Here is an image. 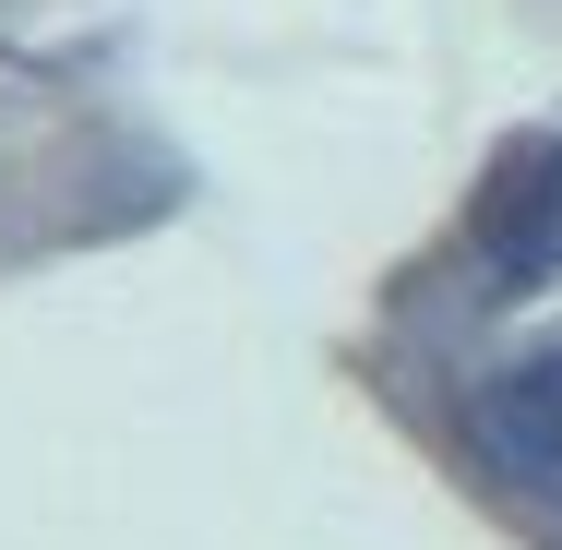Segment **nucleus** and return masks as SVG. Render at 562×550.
<instances>
[{"instance_id": "2", "label": "nucleus", "mask_w": 562, "mask_h": 550, "mask_svg": "<svg viewBox=\"0 0 562 550\" xmlns=\"http://www.w3.org/2000/svg\"><path fill=\"white\" fill-rule=\"evenodd\" d=\"M491 431H503L515 467H562V347H539L527 371L491 383Z\"/></svg>"}, {"instance_id": "1", "label": "nucleus", "mask_w": 562, "mask_h": 550, "mask_svg": "<svg viewBox=\"0 0 562 550\" xmlns=\"http://www.w3.org/2000/svg\"><path fill=\"white\" fill-rule=\"evenodd\" d=\"M467 239H479V263L503 288H539L562 263V132H515L491 156V180L467 204Z\"/></svg>"}]
</instances>
